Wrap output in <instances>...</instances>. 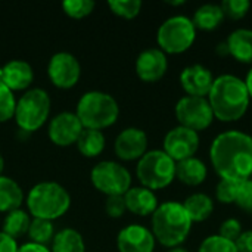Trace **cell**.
<instances>
[{"label":"cell","mask_w":252,"mask_h":252,"mask_svg":"<svg viewBox=\"0 0 252 252\" xmlns=\"http://www.w3.org/2000/svg\"><path fill=\"white\" fill-rule=\"evenodd\" d=\"M210 159L221 179L244 182L252 176V136L229 130L220 133L211 143Z\"/></svg>","instance_id":"cell-1"},{"label":"cell","mask_w":252,"mask_h":252,"mask_svg":"<svg viewBox=\"0 0 252 252\" xmlns=\"http://www.w3.org/2000/svg\"><path fill=\"white\" fill-rule=\"evenodd\" d=\"M207 99L211 105L214 117L223 123L241 120L247 114L251 102L245 81L232 74H223L214 78Z\"/></svg>","instance_id":"cell-2"},{"label":"cell","mask_w":252,"mask_h":252,"mask_svg":"<svg viewBox=\"0 0 252 252\" xmlns=\"http://www.w3.org/2000/svg\"><path fill=\"white\" fill-rule=\"evenodd\" d=\"M192 220L189 219L183 204L177 201H168L155 210L152 214V233L155 241L162 247L176 248L180 247L192 230Z\"/></svg>","instance_id":"cell-3"},{"label":"cell","mask_w":252,"mask_h":252,"mask_svg":"<svg viewBox=\"0 0 252 252\" xmlns=\"http://www.w3.org/2000/svg\"><path fill=\"white\" fill-rule=\"evenodd\" d=\"M28 213L34 219L53 221L62 217L71 207L68 190L56 182H41L27 195Z\"/></svg>","instance_id":"cell-4"},{"label":"cell","mask_w":252,"mask_h":252,"mask_svg":"<svg viewBox=\"0 0 252 252\" xmlns=\"http://www.w3.org/2000/svg\"><path fill=\"white\" fill-rule=\"evenodd\" d=\"M75 115L78 117L83 128L103 130L111 127L120 115V106L115 97L105 92L92 90L81 96L77 103Z\"/></svg>","instance_id":"cell-5"},{"label":"cell","mask_w":252,"mask_h":252,"mask_svg":"<svg viewBox=\"0 0 252 252\" xmlns=\"http://www.w3.org/2000/svg\"><path fill=\"white\" fill-rule=\"evenodd\" d=\"M136 174L143 188L159 190L173 183L176 179V162L162 151H148L137 162Z\"/></svg>","instance_id":"cell-6"},{"label":"cell","mask_w":252,"mask_h":252,"mask_svg":"<svg viewBox=\"0 0 252 252\" xmlns=\"http://www.w3.org/2000/svg\"><path fill=\"white\" fill-rule=\"evenodd\" d=\"M50 114V97L43 89L27 90L18 100L15 108V120L18 127L25 133L37 131L44 126Z\"/></svg>","instance_id":"cell-7"},{"label":"cell","mask_w":252,"mask_h":252,"mask_svg":"<svg viewBox=\"0 0 252 252\" xmlns=\"http://www.w3.org/2000/svg\"><path fill=\"white\" fill-rule=\"evenodd\" d=\"M196 40V28L190 18L176 15L165 19L157 32L159 49L167 55H179L192 47Z\"/></svg>","instance_id":"cell-8"},{"label":"cell","mask_w":252,"mask_h":252,"mask_svg":"<svg viewBox=\"0 0 252 252\" xmlns=\"http://www.w3.org/2000/svg\"><path fill=\"white\" fill-rule=\"evenodd\" d=\"M90 179L93 186L106 196L126 195L131 188L130 171L115 161H102L96 164L90 173Z\"/></svg>","instance_id":"cell-9"},{"label":"cell","mask_w":252,"mask_h":252,"mask_svg":"<svg viewBox=\"0 0 252 252\" xmlns=\"http://www.w3.org/2000/svg\"><path fill=\"white\" fill-rule=\"evenodd\" d=\"M176 118L179 126L198 133L208 128L216 117L207 97L183 96L176 103Z\"/></svg>","instance_id":"cell-10"},{"label":"cell","mask_w":252,"mask_h":252,"mask_svg":"<svg viewBox=\"0 0 252 252\" xmlns=\"http://www.w3.org/2000/svg\"><path fill=\"white\" fill-rule=\"evenodd\" d=\"M47 74L53 86L59 89H71L81 77V65L72 53L58 52L49 61Z\"/></svg>","instance_id":"cell-11"},{"label":"cell","mask_w":252,"mask_h":252,"mask_svg":"<svg viewBox=\"0 0 252 252\" xmlns=\"http://www.w3.org/2000/svg\"><path fill=\"white\" fill-rule=\"evenodd\" d=\"M199 148V134L183 126L171 128L164 137V152L174 161H183L195 157Z\"/></svg>","instance_id":"cell-12"},{"label":"cell","mask_w":252,"mask_h":252,"mask_svg":"<svg viewBox=\"0 0 252 252\" xmlns=\"http://www.w3.org/2000/svg\"><path fill=\"white\" fill-rule=\"evenodd\" d=\"M83 131V124L80 123L75 112H61L52 118L49 123V139L56 146H71L77 143Z\"/></svg>","instance_id":"cell-13"},{"label":"cell","mask_w":252,"mask_h":252,"mask_svg":"<svg viewBox=\"0 0 252 252\" xmlns=\"http://www.w3.org/2000/svg\"><path fill=\"white\" fill-rule=\"evenodd\" d=\"M114 151L123 161L140 159L148 152V136L137 127H128L117 136Z\"/></svg>","instance_id":"cell-14"},{"label":"cell","mask_w":252,"mask_h":252,"mask_svg":"<svg viewBox=\"0 0 252 252\" xmlns=\"http://www.w3.org/2000/svg\"><path fill=\"white\" fill-rule=\"evenodd\" d=\"M168 69L167 55L159 47H149L140 52L136 59V74L142 81H159Z\"/></svg>","instance_id":"cell-15"},{"label":"cell","mask_w":252,"mask_h":252,"mask_svg":"<svg viewBox=\"0 0 252 252\" xmlns=\"http://www.w3.org/2000/svg\"><path fill=\"white\" fill-rule=\"evenodd\" d=\"M154 233L140 224H130L118 233L117 247L120 252H154Z\"/></svg>","instance_id":"cell-16"},{"label":"cell","mask_w":252,"mask_h":252,"mask_svg":"<svg viewBox=\"0 0 252 252\" xmlns=\"http://www.w3.org/2000/svg\"><path fill=\"white\" fill-rule=\"evenodd\" d=\"M213 83L214 77L211 71L201 63L189 65L180 74V84L188 96L207 97L210 94Z\"/></svg>","instance_id":"cell-17"},{"label":"cell","mask_w":252,"mask_h":252,"mask_svg":"<svg viewBox=\"0 0 252 252\" xmlns=\"http://www.w3.org/2000/svg\"><path fill=\"white\" fill-rule=\"evenodd\" d=\"M34 80V71L31 65L21 59H13L1 66L0 71V81L10 90L19 92L25 90L31 86Z\"/></svg>","instance_id":"cell-18"},{"label":"cell","mask_w":252,"mask_h":252,"mask_svg":"<svg viewBox=\"0 0 252 252\" xmlns=\"http://www.w3.org/2000/svg\"><path fill=\"white\" fill-rule=\"evenodd\" d=\"M124 201L127 211L140 217L152 216L159 205L154 190L143 186L130 188L124 195Z\"/></svg>","instance_id":"cell-19"},{"label":"cell","mask_w":252,"mask_h":252,"mask_svg":"<svg viewBox=\"0 0 252 252\" xmlns=\"http://www.w3.org/2000/svg\"><path fill=\"white\" fill-rule=\"evenodd\" d=\"M229 55L238 62L252 63V30L238 28L232 31L226 40Z\"/></svg>","instance_id":"cell-20"},{"label":"cell","mask_w":252,"mask_h":252,"mask_svg":"<svg viewBox=\"0 0 252 252\" xmlns=\"http://www.w3.org/2000/svg\"><path fill=\"white\" fill-rule=\"evenodd\" d=\"M208 174L207 165L196 157L176 162V179L188 186H199L205 182Z\"/></svg>","instance_id":"cell-21"},{"label":"cell","mask_w":252,"mask_h":252,"mask_svg":"<svg viewBox=\"0 0 252 252\" xmlns=\"http://www.w3.org/2000/svg\"><path fill=\"white\" fill-rule=\"evenodd\" d=\"M183 207L192 223H202L211 217L214 211V201L205 193H192L185 199Z\"/></svg>","instance_id":"cell-22"},{"label":"cell","mask_w":252,"mask_h":252,"mask_svg":"<svg viewBox=\"0 0 252 252\" xmlns=\"http://www.w3.org/2000/svg\"><path fill=\"white\" fill-rule=\"evenodd\" d=\"M223 21H224L223 9L220 4L216 3H205L199 6L192 18L195 28H199L202 31H213L217 27H220Z\"/></svg>","instance_id":"cell-23"},{"label":"cell","mask_w":252,"mask_h":252,"mask_svg":"<svg viewBox=\"0 0 252 252\" xmlns=\"http://www.w3.org/2000/svg\"><path fill=\"white\" fill-rule=\"evenodd\" d=\"M24 192L10 177L0 176V213H10L22 205Z\"/></svg>","instance_id":"cell-24"},{"label":"cell","mask_w":252,"mask_h":252,"mask_svg":"<svg viewBox=\"0 0 252 252\" xmlns=\"http://www.w3.org/2000/svg\"><path fill=\"white\" fill-rule=\"evenodd\" d=\"M77 148L83 157L87 158H94L100 155L105 149L106 140L105 136L100 130H90V128H83L78 140H77Z\"/></svg>","instance_id":"cell-25"},{"label":"cell","mask_w":252,"mask_h":252,"mask_svg":"<svg viewBox=\"0 0 252 252\" xmlns=\"http://www.w3.org/2000/svg\"><path fill=\"white\" fill-rule=\"evenodd\" d=\"M50 252H86V244L77 230L63 229L55 233Z\"/></svg>","instance_id":"cell-26"},{"label":"cell","mask_w":252,"mask_h":252,"mask_svg":"<svg viewBox=\"0 0 252 252\" xmlns=\"http://www.w3.org/2000/svg\"><path fill=\"white\" fill-rule=\"evenodd\" d=\"M31 224V219L30 214L21 208L13 210L10 213H7L4 221H3V233H6L7 236H10L12 239H18L22 235L28 233Z\"/></svg>","instance_id":"cell-27"},{"label":"cell","mask_w":252,"mask_h":252,"mask_svg":"<svg viewBox=\"0 0 252 252\" xmlns=\"http://www.w3.org/2000/svg\"><path fill=\"white\" fill-rule=\"evenodd\" d=\"M28 236L32 244L46 247L55 238V227H53L52 221H49V220L32 219L30 229H28Z\"/></svg>","instance_id":"cell-28"},{"label":"cell","mask_w":252,"mask_h":252,"mask_svg":"<svg viewBox=\"0 0 252 252\" xmlns=\"http://www.w3.org/2000/svg\"><path fill=\"white\" fill-rule=\"evenodd\" d=\"M108 6L114 15L121 16L124 19H133L140 13L142 1L140 0H109Z\"/></svg>","instance_id":"cell-29"},{"label":"cell","mask_w":252,"mask_h":252,"mask_svg":"<svg viewBox=\"0 0 252 252\" xmlns=\"http://www.w3.org/2000/svg\"><path fill=\"white\" fill-rule=\"evenodd\" d=\"M96 3L93 0H65L62 3L63 12L74 18V19H81L90 15L94 9Z\"/></svg>","instance_id":"cell-30"},{"label":"cell","mask_w":252,"mask_h":252,"mask_svg":"<svg viewBox=\"0 0 252 252\" xmlns=\"http://www.w3.org/2000/svg\"><path fill=\"white\" fill-rule=\"evenodd\" d=\"M239 186H241V182L229 180V179H220V182L216 188L217 201L221 204H235Z\"/></svg>","instance_id":"cell-31"},{"label":"cell","mask_w":252,"mask_h":252,"mask_svg":"<svg viewBox=\"0 0 252 252\" xmlns=\"http://www.w3.org/2000/svg\"><path fill=\"white\" fill-rule=\"evenodd\" d=\"M198 252H238L235 242H230L219 235H211L202 241Z\"/></svg>","instance_id":"cell-32"},{"label":"cell","mask_w":252,"mask_h":252,"mask_svg":"<svg viewBox=\"0 0 252 252\" xmlns=\"http://www.w3.org/2000/svg\"><path fill=\"white\" fill-rule=\"evenodd\" d=\"M220 6L223 9L224 18L238 21V19H242L248 13V10L251 9V1L250 0H224L220 3Z\"/></svg>","instance_id":"cell-33"},{"label":"cell","mask_w":252,"mask_h":252,"mask_svg":"<svg viewBox=\"0 0 252 252\" xmlns=\"http://www.w3.org/2000/svg\"><path fill=\"white\" fill-rule=\"evenodd\" d=\"M16 99L13 92H10L1 81H0V123L9 121L15 115Z\"/></svg>","instance_id":"cell-34"},{"label":"cell","mask_w":252,"mask_h":252,"mask_svg":"<svg viewBox=\"0 0 252 252\" xmlns=\"http://www.w3.org/2000/svg\"><path fill=\"white\" fill-rule=\"evenodd\" d=\"M235 204L245 213L252 214V179L241 182Z\"/></svg>","instance_id":"cell-35"},{"label":"cell","mask_w":252,"mask_h":252,"mask_svg":"<svg viewBox=\"0 0 252 252\" xmlns=\"http://www.w3.org/2000/svg\"><path fill=\"white\" fill-rule=\"evenodd\" d=\"M242 224L239 220L236 219H227L221 223L220 229H219V236L230 241V242H236L238 238L242 235Z\"/></svg>","instance_id":"cell-36"},{"label":"cell","mask_w":252,"mask_h":252,"mask_svg":"<svg viewBox=\"0 0 252 252\" xmlns=\"http://www.w3.org/2000/svg\"><path fill=\"white\" fill-rule=\"evenodd\" d=\"M105 211L109 217L112 219H120L124 216V213L127 211L126 207V201H124V195H114V196H108L106 202H105Z\"/></svg>","instance_id":"cell-37"},{"label":"cell","mask_w":252,"mask_h":252,"mask_svg":"<svg viewBox=\"0 0 252 252\" xmlns=\"http://www.w3.org/2000/svg\"><path fill=\"white\" fill-rule=\"evenodd\" d=\"M238 252H252V230H245L235 242Z\"/></svg>","instance_id":"cell-38"},{"label":"cell","mask_w":252,"mask_h":252,"mask_svg":"<svg viewBox=\"0 0 252 252\" xmlns=\"http://www.w3.org/2000/svg\"><path fill=\"white\" fill-rule=\"evenodd\" d=\"M18 244L15 239L0 232V252H18Z\"/></svg>","instance_id":"cell-39"},{"label":"cell","mask_w":252,"mask_h":252,"mask_svg":"<svg viewBox=\"0 0 252 252\" xmlns=\"http://www.w3.org/2000/svg\"><path fill=\"white\" fill-rule=\"evenodd\" d=\"M18 252H50V250L47 247H43V245H37V244H32V242H28V244H24L22 247L18 248Z\"/></svg>","instance_id":"cell-40"},{"label":"cell","mask_w":252,"mask_h":252,"mask_svg":"<svg viewBox=\"0 0 252 252\" xmlns=\"http://www.w3.org/2000/svg\"><path fill=\"white\" fill-rule=\"evenodd\" d=\"M245 81V86H247V89H248V93H250V97L252 99V68L248 71V74H247V78L244 80Z\"/></svg>","instance_id":"cell-41"},{"label":"cell","mask_w":252,"mask_h":252,"mask_svg":"<svg viewBox=\"0 0 252 252\" xmlns=\"http://www.w3.org/2000/svg\"><path fill=\"white\" fill-rule=\"evenodd\" d=\"M167 252H189L186 248H183V247H176V248H170Z\"/></svg>","instance_id":"cell-42"},{"label":"cell","mask_w":252,"mask_h":252,"mask_svg":"<svg viewBox=\"0 0 252 252\" xmlns=\"http://www.w3.org/2000/svg\"><path fill=\"white\" fill-rule=\"evenodd\" d=\"M168 4H171V6H182V4H185V0H177V1H167Z\"/></svg>","instance_id":"cell-43"},{"label":"cell","mask_w":252,"mask_h":252,"mask_svg":"<svg viewBox=\"0 0 252 252\" xmlns=\"http://www.w3.org/2000/svg\"><path fill=\"white\" fill-rule=\"evenodd\" d=\"M3 167H4V159H3V157H1V154H0V176H1Z\"/></svg>","instance_id":"cell-44"},{"label":"cell","mask_w":252,"mask_h":252,"mask_svg":"<svg viewBox=\"0 0 252 252\" xmlns=\"http://www.w3.org/2000/svg\"><path fill=\"white\" fill-rule=\"evenodd\" d=\"M251 179H252V176H251Z\"/></svg>","instance_id":"cell-45"}]
</instances>
